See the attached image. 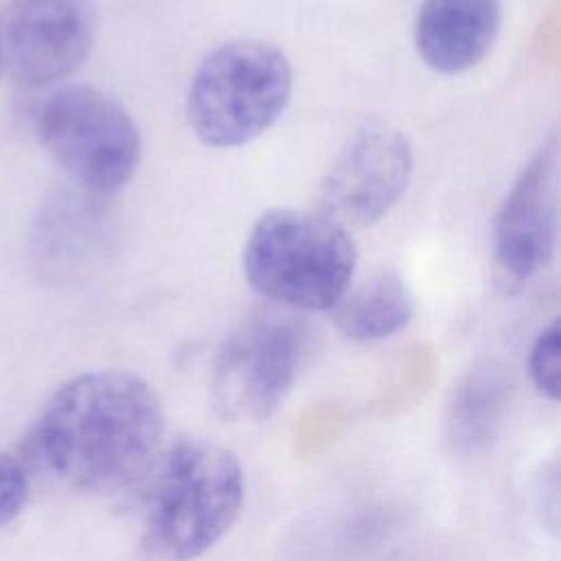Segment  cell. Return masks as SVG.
Here are the masks:
<instances>
[{"instance_id":"30bf717a","label":"cell","mask_w":561,"mask_h":561,"mask_svg":"<svg viewBox=\"0 0 561 561\" xmlns=\"http://www.w3.org/2000/svg\"><path fill=\"white\" fill-rule=\"evenodd\" d=\"M500 24V0H425L414 18V48L432 70L458 75L486 57Z\"/></svg>"},{"instance_id":"7c38bea8","label":"cell","mask_w":561,"mask_h":561,"mask_svg":"<svg viewBox=\"0 0 561 561\" xmlns=\"http://www.w3.org/2000/svg\"><path fill=\"white\" fill-rule=\"evenodd\" d=\"M513 401V381L504 366L482 362L469 368L451 390L445 416L454 451L480 454L500 436Z\"/></svg>"},{"instance_id":"277c9868","label":"cell","mask_w":561,"mask_h":561,"mask_svg":"<svg viewBox=\"0 0 561 561\" xmlns=\"http://www.w3.org/2000/svg\"><path fill=\"white\" fill-rule=\"evenodd\" d=\"M294 92V68L283 48L263 39H232L210 50L191 77L186 118L197 140L234 149L265 134Z\"/></svg>"},{"instance_id":"6da1fadb","label":"cell","mask_w":561,"mask_h":561,"mask_svg":"<svg viewBox=\"0 0 561 561\" xmlns=\"http://www.w3.org/2000/svg\"><path fill=\"white\" fill-rule=\"evenodd\" d=\"M158 392L129 370L61 383L22 440V460L81 493H127L164 445Z\"/></svg>"},{"instance_id":"8992f818","label":"cell","mask_w":561,"mask_h":561,"mask_svg":"<svg viewBox=\"0 0 561 561\" xmlns=\"http://www.w3.org/2000/svg\"><path fill=\"white\" fill-rule=\"evenodd\" d=\"M305 335L280 313H259L232 329L210 370V399L226 421H265L294 388Z\"/></svg>"},{"instance_id":"5b68a950","label":"cell","mask_w":561,"mask_h":561,"mask_svg":"<svg viewBox=\"0 0 561 561\" xmlns=\"http://www.w3.org/2000/svg\"><path fill=\"white\" fill-rule=\"evenodd\" d=\"M37 136L66 178L96 197L121 191L140 164L142 138L134 116L96 85L55 90L39 107Z\"/></svg>"},{"instance_id":"52a82bcc","label":"cell","mask_w":561,"mask_h":561,"mask_svg":"<svg viewBox=\"0 0 561 561\" xmlns=\"http://www.w3.org/2000/svg\"><path fill=\"white\" fill-rule=\"evenodd\" d=\"M96 42L92 0H9L0 15V59L22 88L75 75Z\"/></svg>"},{"instance_id":"ba28073f","label":"cell","mask_w":561,"mask_h":561,"mask_svg":"<svg viewBox=\"0 0 561 561\" xmlns=\"http://www.w3.org/2000/svg\"><path fill=\"white\" fill-rule=\"evenodd\" d=\"M414 169L412 145L390 125H366L335 156L320 182V208L344 228L383 219L403 197Z\"/></svg>"},{"instance_id":"3957f363","label":"cell","mask_w":561,"mask_h":561,"mask_svg":"<svg viewBox=\"0 0 561 561\" xmlns=\"http://www.w3.org/2000/svg\"><path fill=\"white\" fill-rule=\"evenodd\" d=\"M355 241L322 210L272 208L243 245L248 283L270 302L298 311H331L353 283Z\"/></svg>"},{"instance_id":"7a4b0ae2","label":"cell","mask_w":561,"mask_h":561,"mask_svg":"<svg viewBox=\"0 0 561 561\" xmlns=\"http://www.w3.org/2000/svg\"><path fill=\"white\" fill-rule=\"evenodd\" d=\"M136 546L147 561H195L237 522L245 478L237 456L202 436L162 445L127 491Z\"/></svg>"},{"instance_id":"4fadbf2b","label":"cell","mask_w":561,"mask_h":561,"mask_svg":"<svg viewBox=\"0 0 561 561\" xmlns=\"http://www.w3.org/2000/svg\"><path fill=\"white\" fill-rule=\"evenodd\" d=\"M337 331L353 342L386 340L405 329L414 316V298L405 280L381 270L348 287L331 309Z\"/></svg>"},{"instance_id":"5bb4252c","label":"cell","mask_w":561,"mask_h":561,"mask_svg":"<svg viewBox=\"0 0 561 561\" xmlns=\"http://www.w3.org/2000/svg\"><path fill=\"white\" fill-rule=\"evenodd\" d=\"M528 377L535 390L557 401L561 392V324L554 318L535 337L528 353Z\"/></svg>"},{"instance_id":"2e32d148","label":"cell","mask_w":561,"mask_h":561,"mask_svg":"<svg viewBox=\"0 0 561 561\" xmlns=\"http://www.w3.org/2000/svg\"><path fill=\"white\" fill-rule=\"evenodd\" d=\"M0 66H2V59H0Z\"/></svg>"},{"instance_id":"9a60e30c","label":"cell","mask_w":561,"mask_h":561,"mask_svg":"<svg viewBox=\"0 0 561 561\" xmlns=\"http://www.w3.org/2000/svg\"><path fill=\"white\" fill-rule=\"evenodd\" d=\"M28 467L22 458L0 454V528L11 524L28 500Z\"/></svg>"},{"instance_id":"9c48e42d","label":"cell","mask_w":561,"mask_h":561,"mask_svg":"<svg viewBox=\"0 0 561 561\" xmlns=\"http://www.w3.org/2000/svg\"><path fill=\"white\" fill-rule=\"evenodd\" d=\"M559 215V142L550 136L511 184L493 230L504 287H522L552 256Z\"/></svg>"},{"instance_id":"8fae6325","label":"cell","mask_w":561,"mask_h":561,"mask_svg":"<svg viewBox=\"0 0 561 561\" xmlns=\"http://www.w3.org/2000/svg\"><path fill=\"white\" fill-rule=\"evenodd\" d=\"M103 197L64 191L46 202L33 230V259L53 276L79 272L99 252L105 234Z\"/></svg>"}]
</instances>
